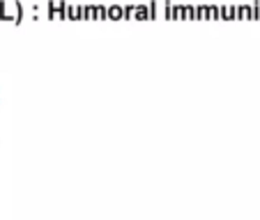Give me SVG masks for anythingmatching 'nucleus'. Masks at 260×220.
Instances as JSON below:
<instances>
[{"instance_id":"obj_1","label":"nucleus","mask_w":260,"mask_h":220,"mask_svg":"<svg viewBox=\"0 0 260 220\" xmlns=\"http://www.w3.org/2000/svg\"><path fill=\"white\" fill-rule=\"evenodd\" d=\"M23 7L19 0H0V21H14L21 23Z\"/></svg>"},{"instance_id":"obj_2","label":"nucleus","mask_w":260,"mask_h":220,"mask_svg":"<svg viewBox=\"0 0 260 220\" xmlns=\"http://www.w3.org/2000/svg\"><path fill=\"white\" fill-rule=\"evenodd\" d=\"M106 21H122V5L113 2L106 7Z\"/></svg>"},{"instance_id":"obj_3","label":"nucleus","mask_w":260,"mask_h":220,"mask_svg":"<svg viewBox=\"0 0 260 220\" xmlns=\"http://www.w3.org/2000/svg\"><path fill=\"white\" fill-rule=\"evenodd\" d=\"M134 19L136 21H147L150 19V5L147 2H138L136 9H134Z\"/></svg>"},{"instance_id":"obj_4","label":"nucleus","mask_w":260,"mask_h":220,"mask_svg":"<svg viewBox=\"0 0 260 220\" xmlns=\"http://www.w3.org/2000/svg\"><path fill=\"white\" fill-rule=\"evenodd\" d=\"M219 19H223V21H235V5H221V7H219Z\"/></svg>"},{"instance_id":"obj_5","label":"nucleus","mask_w":260,"mask_h":220,"mask_svg":"<svg viewBox=\"0 0 260 220\" xmlns=\"http://www.w3.org/2000/svg\"><path fill=\"white\" fill-rule=\"evenodd\" d=\"M170 21H184V5H182V2H173Z\"/></svg>"},{"instance_id":"obj_6","label":"nucleus","mask_w":260,"mask_h":220,"mask_svg":"<svg viewBox=\"0 0 260 220\" xmlns=\"http://www.w3.org/2000/svg\"><path fill=\"white\" fill-rule=\"evenodd\" d=\"M134 9H136V5H131V2L122 5V21H131L134 19Z\"/></svg>"},{"instance_id":"obj_7","label":"nucleus","mask_w":260,"mask_h":220,"mask_svg":"<svg viewBox=\"0 0 260 220\" xmlns=\"http://www.w3.org/2000/svg\"><path fill=\"white\" fill-rule=\"evenodd\" d=\"M207 21H219V5H207Z\"/></svg>"},{"instance_id":"obj_8","label":"nucleus","mask_w":260,"mask_h":220,"mask_svg":"<svg viewBox=\"0 0 260 220\" xmlns=\"http://www.w3.org/2000/svg\"><path fill=\"white\" fill-rule=\"evenodd\" d=\"M81 21H95V5H83V19Z\"/></svg>"},{"instance_id":"obj_9","label":"nucleus","mask_w":260,"mask_h":220,"mask_svg":"<svg viewBox=\"0 0 260 220\" xmlns=\"http://www.w3.org/2000/svg\"><path fill=\"white\" fill-rule=\"evenodd\" d=\"M193 21H207V5H196V19Z\"/></svg>"},{"instance_id":"obj_10","label":"nucleus","mask_w":260,"mask_h":220,"mask_svg":"<svg viewBox=\"0 0 260 220\" xmlns=\"http://www.w3.org/2000/svg\"><path fill=\"white\" fill-rule=\"evenodd\" d=\"M95 19L97 21H106V5H95Z\"/></svg>"},{"instance_id":"obj_11","label":"nucleus","mask_w":260,"mask_h":220,"mask_svg":"<svg viewBox=\"0 0 260 220\" xmlns=\"http://www.w3.org/2000/svg\"><path fill=\"white\" fill-rule=\"evenodd\" d=\"M184 19H189V21L196 19V5H191V2H187V5H184Z\"/></svg>"}]
</instances>
